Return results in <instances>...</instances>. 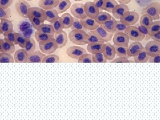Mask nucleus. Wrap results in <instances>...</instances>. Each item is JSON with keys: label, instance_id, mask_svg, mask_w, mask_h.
Wrapping results in <instances>:
<instances>
[{"label": "nucleus", "instance_id": "1a4fd4ad", "mask_svg": "<svg viewBox=\"0 0 160 120\" xmlns=\"http://www.w3.org/2000/svg\"><path fill=\"white\" fill-rule=\"evenodd\" d=\"M92 32L103 43L108 42L111 41L114 34L106 31L101 26L95 30H92Z\"/></svg>", "mask_w": 160, "mask_h": 120}, {"label": "nucleus", "instance_id": "aec40b11", "mask_svg": "<svg viewBox=\"0 0 160 120\" xmlns=\"http://www.w3.org/2000/svg\"><path fill=\"white\" fill-rule=\"evenodd\" d=\"M42 52L38 50L30 54H28L26 63H42L46 56Z\"/></svg>", "mask_w": 160, "mask_h": 120}, {"label": "nucleus", "instance_id": "6e6d98bb", "mask_svg": "<svg viewBox=\"0 0 160 120\" xmlns=\"http://www.w3.org/2000/svg\"><path fill=\"white\" fill-rule=\"evenodd\" d=\"M105 0H94L93 2L95 6L99 8L100 10H102V7L104 5Z\"/></svg>", "mask_w": 160, "mask_h": 120}, {"label": "nucleus", "instance_id": "dca6fc26", "mask_svg": "<svg viewBox=\"0 0 160 120\" xmlns=\"http://www.w3.org/2000/svg\"><path fill=\"white\" fill-rule=\"evenodd\" d=\"M13 25L12 22L8 19H1L0 23V33L5 35L7 33L13 32Z\"/></svg>", "mask_w": 160, "mask_h": 120}, {"label": "nucleus", "instance_id": "b1692460", "mask_svg": "<svg viewBox=\"0 0 160 120\" xmlns=\"http://www.w3.org/2000/svg\"><path fill=\"white\" fill-rule=\"evenodd\" d=\"M28 56V52H26V49H19L15 53V62L16 63H26Z\"/></svg>", "mask_w": 160, "mask_h": 120}, {"label": "nucleus", "instance_id": "0eeeda50", "mask_svg": "<svg viewBox=\"0 0 160 120\" xmlns=\"http://www.w3.org/2000/svg\"><path fill=\"white\" fill-rule=\"evenodd\" d=\"M70 11L74 17L80 19L86 18L88 17L85 12L84 4L82 3H75L72 5L70 8Z\"/></svg>", "mask_w": 160, "mask_h": 120}, {"label": "nucleus", "instance_id": "f257e3e1", "mask_svg": "<svg viewBox=\"0 0 160 120\" xmlns=\"http://www.w3.org/2000/svg\"><path fill=\"white\" fill-rule=\"evenodd\" d=\"M68 37L73 44L78 46H84L87 44L89 35L85 30L74 29L69 32Z\"/></svg>", "mask_w": 160, "mask_h": 120}, {"label": "nucleus", "instance_id": "5fc2aeb1", "mask_svg": "<svg viewBox=\"0 0 160 120\" xmlns=\"http://www.w3.org/2000/svg\"><path fill=\"white\" fill-rule=\"evenodd\" d=\"M111 63H129L130 62L128 58L124 57H119L114 59L111 61Z\"/></svg>", "mask_w": 160, "mask_h": 120}, {"label": "nucleus", "instance_id": "2eb2a0df", "mask_svg": "<svg viewBox=\"0 0 160 120\" xmlns=\"http://www.w3.org/2000/svg\"><path fill=\"white\" fill-rule=\"evenodd\" d=\"M81 23L83 27L88 31H92L97 29L100 26L94 19L87 17L86 18L81 19Z\"/></svg>", "mask_w": 160, "mask_h": 120}, {"label": "nucleus", "instance_id": "f3484780", "mask_svg": "<svg viewBox=\"0 0 160 120\" xmlns=\"http://www.w3.org/2000/svg\"><path fill=\"white\" fill-rule=\"evenodd\" d=\"M14 43L6 41L4 39L0 40V52L12 54L15 51Z\"/></svg>", "mask_w": 160, "mask_h": 120}, {"label": "nucleus", "instance_id": "0e129e2a", "mask_svg": "<svg viewBox=\"0 0 160 120\" xmlns=\"http://www.w3.org/2000/svg\"><path fill=\"white\" fill-rule=\"evenodd\" d=\"M75 1H76V2H80V1H83V0H74Z\"/></svg>", "mask_w": 160, "mask_h": 120}, {"label": "nucleus", "instance_id": "4d7b16f0", "mask_svg": "<svg viewBox=\"0 0 160 120\" xmlns=\"http://www.w3.org/2000/svg\"><path fill=\"white\" fill-rule=\"evenodd\" d=\"M149 62L150 63H160V54L149 57Z\"/></svg>", "mask_w": 160, "mask_h": 120}, {"label": "nucleus", "instance_id": "603ef678", "mask_svg": "<svg viewBox=\"0 0 160 120\" xmlns=\"http://www.w3.org/2000/svg\"><path fill=\"white\" fill-rule=\"evenodd\" d=\"M14 0H0V7L6 9L9 8L13 3Z\"/></svg>", "mask_w": 160, "mask_h": 120}, {"label": "nucleus", "instance_id": "ea45409f", "mask_svg": "<svg viewBox=\"0 0 160 120\" xmlns=\"http://www.w3.org/2000/svg\"><path fill=\"white\" fill-rule=\"evenodd\" d=\"M51 25L53 26L55 33H59L62 32L64 29L61 17L59 18L58 19L54 22L51 23Z\"/></svg>", "mask_w": 160, "mask_h": 120}, {"label": "nucleus", "instance_id": "423d86ee", "mask_svg": "<svg viewBox=\"0 0 160 120\" xmlns=\"http://www.w3.org/2000/svg\"><path fill=\"white\" fill-rule=\"evenodd\" d=\"M31 7L26 0H18L15 3V9L18 14L25 18H28V11Z\"/></svg>", "mask_w": 160, "mask_h": 120}, {"label": "nucleus", "instance_id": "f03ea898", "mask_svg": "<svg viewBox=\"0 0 160 120\" xmlns=\"http://www.w3.org/2000/svg\"><path fill=\"white\" fill-rule=\"evenodd\" d=\"M142 15L147 14L151 17L154 21L160 19V4L157 2L150 3L145 8H143L141 12Z\"/></svg>", "mask_w": 160, "mask_h": 120}, {"label": "nucleus", "instance_id": "a878e982", "mask_svg": "<svg viewBox=\"0 0 160 120\" xmlns=\"http://www.w3.org/2000/svg\"><path fill=\"white\" fill-rule=\"evenodd\" d=\"M64 29L71 28L74 22V18L69 13H65L61 17Z\"/></svg>", "mask_w": 160, "mask_h": 120}, {"label": "nucleus", "instance_id": "3c124183", "mask_svg": "<svg viewBox=\"0 0 160 120\" xmlns=\"http://www.w3.org/2000/svg\"><path fill=\"white\" fill-rule=\"evenodd\" d=\"M127 27L128 26L122 23L120 20H118L117 22L116 26V31L113 34H115L119 32H125Z\"/></svg>", "mask_w": 160, "mask_h": 120}, {"label": "nucleus", "instance_id": "bb28decb", "mask_svg": "<svg viewBox=\"0 0 160 120\" xmlns=\"http://www.w3.org/2000/svg\"><path fill=\"white\" fill-rule=\"evenodd\" d=\"M72 3L70 0H60L59 3L55 8L59 14L63 13L71 7Z\"/></svg>", "mask_w": 160, "mask_h": 120}, {"label": "nucleus", "instance_id": "bf43d9fd", "mask_svg": "<svg viewBox=\"0 0 160 120\" xmlns=\"http://www.w3.org/2000/svg\"><path fill=\"white\" fill-rule=\"evenodd\" d=\"M139 30V31L142 32V33L145 35L146 36H148V29L144 26H140L138 27Z\"/></svg>", "mask_w": 160, "mask_h": 120}, {"label": "nucleus", "instance_id": "052dcab7", "mask_svg": "<svg viewBox=\"0 0 160 120\" xmlns=\"http://www.w3.org/2000/svg\"><path fill=\"white\" fill-rule=\"evenodd\" d=\"M152 1V0H143L142 7H146V6L149 5L150 3H151Z\"/></svg>", "mask_w": 160, "mask_h": 120}, {"label": "nucleus", "instance_id": "c03bdc74", "mask_svg": "<svg viewBox=\"0 0 160 120\" xmlns=\"http://www.w3.org/2000/svg\"><path fill=\"white\" fill-rule=\"evenodd\" d=\"M89 38L87 41V44L89 43H103L92 32V31H88L87 32Z\"/></svg>", "mask_w": 160, "mask_h": 120}, {"label": "nucleus", "instance_id": "e433bc0d", "mask_svg": "<svg viewBox=\"0 0 160 120\" xmlns=\"http://www.w3.org/2000/svg\"><path fill=\"white\" fill-rule=\"evenodd\" d=\"M25 49L28 54L34 52L36 49V42L33 38L26 39Z\"/></svg>", "mask_w": 160, "mask_h": 120}, {"label": "nucleus", "instance_id": "4468645a", "mask_svg": "<svg viewBox=\"0 0 160 120\" xmlns=\"http://www.w3.org/2000/svg\"><path fill=\"white\" fill-rule=\"evenodd\" d=\"M144 49L142 43L139 42H134L132 43L127 49V54L129 57H134L138 55Z\"/></svg>", "mask_w": 160, "mask_h": 120}, {"label": "nucleus", "instance_id": "e2e57ef3", "mask_svg": "<svg viewBox=\"0 0 160 120\" xmlns=\"http://www.w3.org/2000/svg\"><path fill=\"white\" fill-rule=\"evenodd\" d=\"M142 1L143 0H136V2L138 3V4L139 6L142 7Z\"/></svg>", "mask_w": 160, "mask_h": 120}, {"label": "nucleus", "instance_id": "a19ab883", "mask_svg": "<svg viewBox=\"0 0 160 120\" xmlns=\"http://www.w3.org/2000/svg\"><path fill=\"white\" fill-rule=\"evenodd\" d=\"M14 58L11 54L6 52H1L0 53V62L13 63Z\"/></svg>", "mask_w": 160, "mask_h": 120}, {"label": "nucleus", "instance_id": "4c0bfd02", "mask_svg": "<svg viewBox=\"0 0 160 120\" xmlns=\"http://www.w3.org/2000/svg\"><path fill=\"white\" fill-rule=\"evenodd\" d=\"M15 45H19L21 48H25L26 46V39L22 35L20 32H15Z\"/></svg>", "mask_w": 160, "mask_h": 120}, {"label": "nucleus", "instance_id": "4be33fe9", "mask_svg": "<svg viewBox=\"0 0 160 120\" xmlns=\"http://www.w3.org/2000/svg\"><path fill=\"white\" fill-rule=\"evenodd\" d=\"M103 53L104 56L107 60L112 61L114 59L116 55L114 46L110 43H105V49Z\"/></svg>", "mask_w": 160, "mask_h": 120}, {"label": "nucleus", "instance_id": "5701e85b", "mask_svg": "<svg viewBox=\"0 0 160 120\" xmlns=\"http://www.w3.org/2000/svg\"><path fill=\"white\" fill-rule=\"evenodd\" d=\"M54 38L58 48L65 47L68 42V35L66 32L63 30L59 33H55Z\"/></svg>", "mask_w": 160, "mask_h": 120}, {"label": "nucleus", "instance_id": "79ce46f5", "mask_svg": "<svg viewBox=\"0 0 160 120\" xmlns=\"http://www.w3.org/2000/svg\"><path fill=\"white\" fill-rule=\"evenodd\" d=\"M59 59V57L57 55L49 54L45 56L42 63H57Z\"/></svg>", "mask_w": 160, "mask_h": 120}, {"label": "nucleus", "instance_id": "338daca9", "mask_svg": "<svg viewBox=\"0 0 160 120\" xmlns=\"http://www.w3.org/2000/svg\"><path fill=\"white\" fill-rule=\"evenodd\" d=\"M159 4H160V3H159Z\"/></svg>", "mask_w": 160, "mask_h": 120}, {"label": "nucleus", "instance_id": "412c9836", "mask_svg": "<svg viewBox=\"0 0 160 120\" xmlns=\"http://www.w3.org/2000/svg\"><path fill=\"white\" fill-rule=\"evenodd\" d=\"M59 2L60 0H39L38 6L45 10L55 9Z\"/></svg>", "mask_w": 160, "mask_h": 120}, {"label": "nucleus", "instance_id": "39448f33", "mask_svg": "<svg viewBox=\"0 0 160 120\" xmlns=\"http://www.w3.org/2000/svg\"><path fill=\"white\" fill-rule=\"evenodd\" d=\"M125 33L128 35L129 39L134 42H141L146 38V36L142 33L138 27L134 26H128Z\"/></svg>", "mask_w": 160, "mask_h": 120}, {"label": "nucleus", "instance_id": "c756f323", "mask_svg": "<svg viewBox=\"0 0 160 120\" xmlns=\"http://www.w3.org/2000/svg\"><path fill=\"white\" fill-rule=\"evenodd\" d=\"M140 22L141 26H144L149 29L153 23V19L149 15L144 14L141 16Z\"/></svg>", "mask_w": 160, "mask_h": 120}, {"label": "nucleus", "instance_id": "774afa93", "mask_svg": "<svg viewBox=\"0 0 160 120\" xmlns=\"http://www.w3.org/2000/svg\"></svg>", "mask_w": 160, "mask_h": 120}, {"label": "nucleus", "instance_id": "864d4df0", "mask_svg": "<svg viewBox=\"0 0 160 120\" xmlns=\"http://www.w3.org/2000/svg\"><path fill=\"white\" fill-rule=\"evenodd\" d=\"M15 32L14 31L9 32L4 35V40L6 41L14 43L15 40Z\"/></svg>", "mask_w": 160, "mask_h": 120}, {"label": "nucleus", "instance_id": "72a5a7b5", "mask_svg": "<svg viewBox=\"0 0 160 120\" xmlns=\"http://www.w3.org/2000/svg\"><path fill=\"white\" fill-rule=\"evenodd\" d=\"M37 31L46 34H55L54 29L51 24L43 23L38 28Z\"/></svg>", "mask_w": 160, "mask_h": 120}, {"label": "nucleus", "instance_id": "de8ad7c7", "mask_svg": "<svg viewBox=\"0 0 160 120\" xmlns=\"http://www.w3.org/2000/svg\"><path fill=\"white\" fill-rule=\"evenodd\" d=\"M29 20L32 24V26L36 30H37L38 28L40 27L42 24L44 23L42 20L37 18L34 17H30L29 18Z\"/></svg>", "mask_w": 160, "mask_h": 120}, {"label": "nucleus", "instance_id": "2f4dec72", "mask_svg": "<svg viewBox=\"0 0 160 120\" xmlns=\"http://www.w3.org/2000/svg\"><path fill=\"white\" fill-rule=\"evenodd\" d=\"M54 37V34H46L43 32L36 31L35 38L38 43L42 42L51 38Z\"/></svg>", "mask_w": 160, "mask_h": 120}, {"label": "nucleus", "instance_id": "a18cd8bd", "mask_svg": "<svg viewBox=\"0 0 160 120\" xmlns=\"http://www.w3.org/2000/svg\"><path fill=\"white\" fill-rule=\"evenodd\" d=\"M78 63H93L92 54L88 53L82 55L78 59Z\"/></svg>", "mask_w": 160, "mask_h": 120}, {"label": "nucleus", "instance_id": "6e6552de", "mask_svg": "<svg viewBox=\"0 0 160 120\" xmlns=\"http://www.w3.org/2000/svg\"><path fill=\"white\" fill-rule=\"evenodd\" d=\"M129 38L128 35L124 32H119L114 34L112 42L117 46L129 47Z\"/></svg>", "mask_w": 160, "mask_h": 120}, {"label": "nucleus", "instance_id": "9b49d317", "mask_svg": "<svg viewBox=\"0 0 160 120\" xmlns=\"http://www.w3.org/2000/svg\"><path fill=\"white\" fill-rule=\"evenodd\" d=\"M145 49L150 57L160 54V43L155 41H151L147 43Z\"/></svg>", "mask_w": 160, "mask_h": 120}, {"label": "nucleus", "instance_id": "49530a36", "mask_svg": "<svg viewBox=\"0 0 160 120\" xmlns=\"http://www.w3.org/2000/svg\"><path fill=\"white\" fill-rule=\"evenodd\" d=\"M72 29H82V30H85L86 32H88V31L85 29L82 23H81V19L78 18L74 17V22H73L72 26L71 27Z\"/></svg>", "mask_w": 160, "mask_h": 120}, {"label": "nucleus", "instance_id": "f8f14e48", "mask_svg": "<svg viewBox=\"0 0 160 120\" xmlns=\"http://www.w3.org/2000/svg\"><path fill=\"white\" fill-rule=\"evenodd\" d=\"M30 17L37 18L43 22L47 18L45 9L40 7H30L28 11V18Z\"/></svg>", "mask_w": 160, "mask_h": 120}, {"label": "nucleus", "instance_id": "a211bd4d", "mask_svg": "<svg viewBox=\"0 0 160 120\" xmlns=\"http://www.w3.org/2000/svg\"><path fill=\"white\" fill-rule=\"evenodd\" d=\"M129 11V7L125 4H118L112 11V16L115 19L120 20L125 12Z\"/></svg>", "mask_w": 160, "mask_h": 120}, {"label": "nucleus", "instance_id": "473e14b6", "mask_svg": "<svg viewBox=\"0 0 160 120\" xmlns=\"http://www.w3.org/2000/svg\"><path fill=\"white\" fill-rule=\"evenodd\" d=\"M32 27L33 26L29 19L26 18L20 22L18 26V29L20 33H22L23 32Z\"/></svg>", "mask_w": 160, "mask_h": 120}, {"label": "nucleus", "instance_id": "37998d69", "mask_svg": "<svg viewBox=\"0 0 160 120\" xmlns=\"http://www.w3.org/2000/svg\"><path fill=\"white\" fill-rule=\"evenodd\" d=\"M93 63H106L107 59L104 56L103 53H97L92 54Z\"/></svg>", "mask_w": 160, "mask_h": 120}, {"label": "nucleus", "instance_id": "6ab92c4d", "mask_svg": "<svg viewBox=\"0 0 160 120\" xmlns=\"http://www.w3.org/2000/svg\"><path fill=\"white\" fill-rule=\"evenodd\" d=\"M105 47V43H89L88 44L87 49L89 53L94 54L103 53Z\"/></svg>", "mask_w": 160, "mask_h": 120}, {"label": "nucleus", "instance_id": "9d476101", "mask_svg": "<svg viewBox=\"0 0 160 120\" xmlns=\"http://www.w3.org/2000/svg\"><path fill=\"white\" fill-rule=\"evenodd\" d=\"M66 53L69 58L78 60L82 55L87 53V52L80 46H72L67 49Z\"/></svg>", "mask_w": 160, "mask_h": 120}, {"label": "nucleus", "instance_id": "c9c22d12", "mask_svg": "<svg viewBox=\"0 0 160 120\" xmlns=\"http://www.w3.org/2000/svg\"><path fill=\"white\" fill-rule=\"evenodd\" d=\"M115 49L116 54L119 57H124L129 58V57L127 54V50L128 47L124 46H117L113 45Z\"/></svg>", "mask_w": 160, "mask_h": 120}, {"label": "nucleus", "instance_id": "680f3d73", "mask_svg": "<svg viewBox=\"0 0 160 120\" xmlns=\"http://www.w3.org/2000/svg\"><path fill=\"white\" fill-rule=\"evenodd\" d=\"M117 1L120 4L127 5V4H129V2H130L131 0H117Z\"/></svg>", "mask_w": 160, "mask_h": 120}, {"label": "nucleus", "instance_id": "ddd939ff", "mask_svg": "<svg viewBox=\"0 0 160 120\" xmlns=\"http://www.w3.org/2000/svg\"><path fill=\"white\" fill-rule=\"evenodd\" d=\"M84 8L87 16L95 19L100 12V9L92 2H87L84 4Z\"/></svg>", "mask_w": 160, "mask_h": 120}, {"label": "nucleus", "instance_id": "7c9ffc66", "mask_svg": "<svg viewBox=\"0 0 160 120\" xmlns=\"http://www.w3.org/2000/svg\"><path fill=\"white\" fill-rule=\"evenodd\" d=\"M150 56L147 53L145 48L136 56L134 57V62L136 63H146L149 61Z\"/></svg>", "mask_w": 160, "mask_h": 120}, {"label": "nucleus", "instance_id": "c85d7f7f", "mask_svg": "<svg viewBox=\"0 0 160 120\" xmlns=\"http://www.w3.org/2000/svg\"><path fill=\"white\" fill-rule=\"evenodd\" d=\"M112 17V16L108 12H106L100 11L98 16L94 19L97 22L101 25L106 22L107 21L111 20Z\"/></svg>", "mask_w": 160, "mask_h": 120}, {"label": "nucleus", "instance_id": "f704fd0d", "mask_svg": "<svg viewBox=\"0 0 160 120\" xmlns=\"http://www.w3.org/2000/svg\"><path fill=\"white\" fill-rule=\"evenodd\" d=\"M118 5V2L116 0H105L102 10L108 12L109 13H112V10Z\"/></svg>", "mask_w": 160, "mask_h": 120}, {"label": "nucleus", "instance_id": "7ed1b4c3", "mask_svg": "<svg viewBox=\"0 0 160 120\" xmlns=\"http://www.w3.org/2000/svg\"><path fill=\"white\" fill-rule=\"evenodd\" d=\"M40 50L45 54L49 55L53 53L58 48V44L54 38L39 43Z\"/></svg>", "mask_w": 160, "mask_h": 120}, {"label": "nucleus", "instance_id": "58836bf2", "mask_svg": "<svg viewBox=\"0 0 160 120\" xmlns=\"http://www.w3.org/2000/svg\"><path fill=\"white\" fill-rule=\"evenodd\" d=\"M160 30V21H155L153 22L152 25L150 28L148 29V36L147 37L150 38L155 33L157 32Z\"/></svg>", "mask_w": 160, "mask_h": 120}, {"label": "nucleus", "instance_id": "09e8293b", "mask_svg": "<svg viewBox=\"0 0 160 120\" xmlns=\"http://www.w3.org/2000/svg\"><path fill=\"white\" fill-rule=\"evenodd\" d=\"M12 12L9 8L4 9L0 7V19H9L11 17Z\"/></svg>", "mask_w": 160, "mask_h": 120}, {"label": "nucleus", "instance_id": "cd10ccee", "mask_svg": "<svg viewBox=\"0 0 160 120\" xmlns=\"http://www.w3.org/2000/svg\"><path fill=\"white\" fill-rule=\"evenodd\" d=\"M46 15V21L50 23L54 22L59 18V13L55 9L45 10Z\"/></svg>", "mask_w": 160, "mask_h": 120}, {"label": "nucleus", "instance_id": "8fccbe9b", "mask_svg": "<svg viewBox=\"0 0 160 120\" xmlns=\"http://www.w3.org/2000/svg\"><path fill=\"white\" fill-rule=\"evenodd\" d=\"M35 29L32 27V28L27 29L21 33L25 38L27 39L32 38L34 36H35Z\"/></svg>", "mask_w": 160, "mask_h": 120}, {"label": "nucleus", "instance_id": "69168bd1", "mask_svg": "<svg viewBox=\"0 0 160 120\" xmlns=\"http://www.w3.org/2000/svg\"><path fill=\"white\" fill-rule=\"evenodd\" d=\"M26 1H32V0H26Z\"/></svg>", "mask_w": 160, "mask_h": 120}, {"label": "nucleus", "instance_id": "393cba45", "mask_svg": "<svg viewBox=\"0 0 160 120\" xmlns=\"http://www.w3.org/2000/svg\"><path fill=\"white\" fill-rule=\"evenodd\" d=\"M117 20H116L113 17H112L111 20L107 21L106 22L103 23L100 26H102L106 31L111 33H114L116 31Z\"/></svg>", "mask_w": 160, "mask_h": 120}, {"label": "nucleus", "instance_id": "20e7f679", "mask_svg": "<svg viewBox=\"0 0 160 120\" xmlns=\"http://www.w3.org/2000/svg\"><path fill=\"white\" fill-rule=\"evenodd\" d=\"M139 15L135 11H127L124 13L120 21L127 26H132L138 22Z\"/></svg>", "mask_w": 160, "mask_h": 120}, {"label": "nucleus", "instance_id": "13d9d810", "mask_svg": "<svg viewBox=\"0 0 160 120\" xmlns=\"http://www.w3.org/2000/svg\"><path fill=\"white\" fill-rule=\"evenodd\" d=\"M150 38L152 39L153 41L160 43V30L155 33Z\"/></svg>", "mask_w": 160, "mask_h": 120}]
</instances>
